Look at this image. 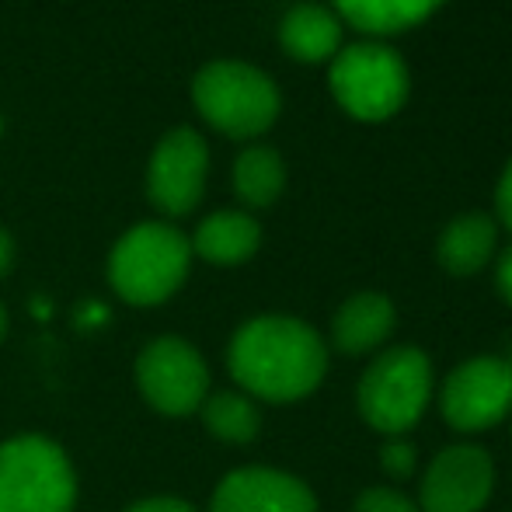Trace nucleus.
I'll return each mask as SVG.
<instances>
[{"label": "nucleus", "mask_w": 512, "mask_h": 512, "mask_svg": "<svg viewBox=\"0 0 512 512\" xmlns=\"http://www.w3.org/2000/svg\"><path fill=\"white\" fill-rule=\"evenodd\" d=\"M495 492V464L481 446H446L422 478V512H481Z\"/></svg>", "instance_id": "10"}, {"label": "nucleus", "mask_w": 512, "mask_h": 512, "mask_svg": "<svg viewBox=\"0 0 512 512\" xmlns=\"http://www.w3.org/2000/svg\"><path fill=\"white\" fill-rule=\"evenodd\" d=\"M11 265H14V241H11V234L0 227V279L11 272Z\"/></svg>", "instance_id": "24"}, {"label": "nucleus", "mask_w": 512, "mask_h": 512, "mask_svg": "<svg viewBox=\"0 0 512 512\" xmlns=\"http://www.w3.org/2000/svg\"><path fill=\"white\" fill-rule=\"evenodd\" d=\"M74 502V467L53 439L14 436L0 446V512H70Z\"/></svg>", "instance_id": "4"}, {"label": "nucleus", "mask_w": 512, "mask_h": 512, "mask_svg": "<svg viewBox=\"0 0 512 512\" xmlns=\"http://www.w3.org/2000/svg\"><path fill=\"white\" fill-rule=\"evenodd\" d=\"M126 512H196L189 502L182 499H147V502H136Z\"/></svg>", "instance_id": "21"}, {"label": "nucleus", "mask_w": 512, "mask_h": 512, "mask_svg": "<svg viewBox=\"0 0 512 512\" xmlns=\"http://www.w3.org/2000/svg\"><path fill=\"white\" fill-rule=\"evenodd\" d=\"M279 42L300 63H321L342 46V25L331 11L317 4H300L279 25Z\"/></svg>", "instance_id": "14"}, {"label": "nucleus", "mask_w": 512, "mask_h": 512, "mask_svg": "<svg viewBox=\"0 0 512 512\" xmlns=\"http://www.w3.org/2000/svg\"><path fill=\"white\" fill-rule=\"evenodd\" d=\"M499 290L512 307V248H506V255L499 258Z\"/></svg>", "instance_id": "23"}, {"label": "nucleus", "mask_w": 512, "mask_h": 512, "mask_svg": "<svg viewBox=\"0 0 512 512\" xmlns=\"http://www.w3.org/2000/svg\"><path fill=\"white\" fill-rule=\"evenodd\" d=\"M209 512H317V499L304 481L286 471L241 467L220 481Z\"/></svg>", "instance_id": "11"}, {"label": "nucleus", "mask_w": 512, "mask_h": 512, "mask_svg": "<svg viewBox=\"0 0 512 512\" xmlns=\"http://www.w3.org/2000/svg\"><path fill=\"white\" fill-rule=\"evenodd\" d=\"M192 102L213 129L234 140L265 133L279 115V91L262 70L237 60L209 63L192 81Z\"/></svg>", "instance_id": "3"}, {"label": "nucleus", "mask_w": 512, "mask_h": 512, "mask_svg": "<svg viewBox=\"0 0 512 512\" xmlns=\"http://www.w3.org/2000/svg\"><path fill=\"white\" fill-rule=\"evenodd\" d=\"M506 363H509V370H512V352H509V359H506Z\"/></svg>", "instance_id": "27"}, {"label": "nucleus", "mask_w": 512, "mask_h": 512, "mask_svg": "<svg viewBox=\"0 0 512 512\" xmlns=\"http://www.w3.org/2000/svg\"><path fill=\"white\" fill-rule=\"evenodd\" d=\"M499 216H502V223L512 230V161H509L506 175H502V182H499Z\"/></svg>", "instance_id": "22"}, {"label": "nucleus", "mask_w": 512, "mask_h": 512, "mask_svg": "<svg viewBox=\"0 0 512 512\" xmlns=\"http://www.w3.org/2000/svg\"><path fill=\"white\" fill-rule=\"evenodd\" d=\"M227 363L251 398L286 405L307 398L321 384L328 349L310 324L286 314H265L237 331Z\"/></svg>", "instance_id": "1"}, {"label": "nucleus", "mask_w": 512, "mask_h": 512, "mask_svg": "<svg viewBox=\"0 0 512 512\" xmlns=\"http://www.w3.org/2000/svg\"><path fill=\"white\" fill-rule=\"evenodd\" d=\"M394 331V304L380 293H359L345 300L335 314V345L349 356L370 352Z\"/></svg>", "instance_id": "13"}, {"label": "nucleus", "mask_w": 512, "mask_h": 512, "mask_svg": "<svg viewBox=\"0 0 512 512\" xmlns=\"http://www.w3.org/2000/svg\"><path fill=\"white\" fill-rule=\"evenodd\" d=\"M192 244L171 223H140L126 230L108 255V283L126 304H164L185 283Z\"/></svg>", "instance_id": "2"}, {"label": "nucleus", "mask_w": 512, "mask_h": 512, "mask_svg": "<svg viewBox=\"0 0 512 512\" xmlns=\"http://www.w3.org/2000/svg\"><path fill=\"white\" fill-rule=\"evenodd\" d=\"M140 394L164 415H192L209 398L206 359L185 338H154L136 359Z\"/></svg>", "instance_id": "7"}, {"label": "nucleus", "mask_w": 512, "mask_h": 512, "mask_svg": "<svg viewBox=\"0 0 512 512\" xmlns=\"http://www.w3.org/2000/svg\"><path fill=\"white\" fill-rule=\"evenodd\" d=\"M331 91L338 105L363 122L391 119L408 98V67L394 49L359 42L331 63Z\"/></svg>", "instance_id": "6"}, {"label": "nucleus", "mask_w": 512, "mask_h": 512, "mask_svg": "<svg viewBox=\"0 0 512 512\" xmlns=\"http://www.w3.org/2000/svg\"><path fill=\"white\" fill-rule=\"evenodd\" d=\"M4 331H7V314H4V304H0V338H4Z\"/></svg>", "instance_id": "25"}, {"label": "nucleus", "mask_w": 512, "mask_h": 512, "mask_svg": "<svg viewBox=\"0 0 512 512\" xmlns=\"http://www.w3.org/2000/svg\"><path fill=\"white\" fill-rule=\"evenodd\" d=\"M203 422L223 443H251L258 436L262 415H258L255 401L248 394L220 391V394H209L203 401Z\"/></svg>", "instance_id": "18"}, {"label": "nucleus", "mask_w": 512, "mask_h": 512, "mask_svg": "<svg viewBox=\"0 0 512 512\" xmlns=\"http://www.w3.org/2000/svg\"><path fill=\"white\" fill-rule=\"evenodd\" d=\"M209 150L206 140L189 126L164 133L147 168V196L161 213L185 216L199 206L206 189Z\"/></svg>", "instance_id": "9"}, {"label": "nucleus", "mask_w": 512, "mask_h": 512, "mask_svg": "<svg viewBox=\"0 0 512 512\" xmlns=\"http://www.w3.org/2000/svg\"><path fill=\"white\" fill-rule=\"evenodd\" d=\"M352 512H422V509L408 495L394 492V488H366Z\"/></svg>", "instance_id": "19"}, {"label": "nucleus", "mask_w": 512, "mask_h": 512, "mask_svg": "<svg viewBox=\"0 0 512 512\" xmlns=\"http://www.w3.org/2000/svg\"><path fill=\"white\" fill-rule=\"evenodd\" d=\"M286 185V168L283 157L272 147H251L237 157L234 164V192L241 196V203L262 209L272 206L279 196H283Z\"/></svg>", "instance_id": "17"}, {"label": "nucleus", "mask_w": 512, "mask_h": 512, "mask_svg": "<svg viewBox=\"0 0 512 512\" xmlns=\"http://www.w3.org/2000/svg\"><path fill=\"white\" fill-rule=\"evenodd\" d=\"M262 244V227L255 216L237 213V209H223L199 223L196 237H192V251L213 265H241Z\"/></svg>", "instance_id": "12"}, {"label": "nucleus", "mask_w": 512, "mask_h": 512, "mask_svg": "<svg viewBox=\"0 0 512 512\" xmlns=\"http://www.w3.org/2000/svg\"><path fill=\"white\" fill-rule=\"evenodd\" d=\"M495 251V223L485 213L457 216L439 237V262L453 276H474Z\"/></svg>", "instance_id": "15"}, {"label": "nucleus", "mask_w": 512, "mask_h": 512, "mask_svg": "<svg viewBox=\"0 0 512 512\" xmlns=\"http://www.w3.org/2000/svg\"><path fill=\"white\" fill-rule=\"evenodd\" d=\"M0 133H4V115H0Z\"/></svg>", "instance_id": "26"}, {"label": "nucleus", "mask_w": 512, "mask_h": 512, "mask_svg": "<svg viewBox=\"0 0 512 512\" xmlns=\"http://www.w3.org/2000/svg\"><path fill=\"white\" fill-rule=\"evenodd\" d=\"M443 418L460 432L499 425L512 411V370L506 359L478 356L460 363L443 384Z\"/></svg>", "instance_id": "8"}, {"label": "nucleus", "mask_w": 512, "mask_h": 512, "mask_svg": "<svg viewBox=\"0 0 512 512\" xmlns=\"http://www.w3.org/2000/svg\"><path fill=\"white\" fill-rule=\"evenodd\" d=\"M380 464H384V471L391 474V478H408V474L415 471V446H411L408 439L394 436L391 443L380 450Z\"/></svg>", "instance_id": "20"}, {"label": "nucleus", "mask_w": 512, "mask_h": 512, "mask_svg": "<svg viewBox=\"0 0 512 512\" xmlns=\"http://www.w3.org/2000/svg\"><path fill=\"white\" fill-rule=\"evenodd\" d=\"M432 398L429 356L415 345L387 349L359 380V411L377 432L405 436Z\"/></svg>", "instance_id": "5"}, {"label": "nucleus", "mask_w": 512, "mask_h": 512, "mask_svg": "<svg viewBox=\"0 0 512 512\" xmlns=\"http://www.w3.org/2000/svg\"><path fill=\"white\" fill-rule=\"evenodd\" d=\"M443 0H335L338 14L373 35L405 32L429 18Z\"/></svg>", "instance_id": "16"}]
</instances>
